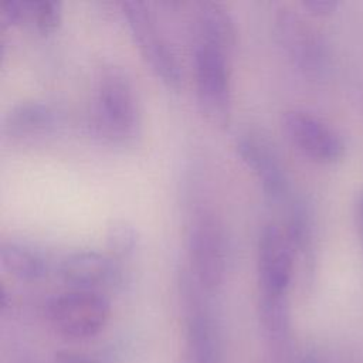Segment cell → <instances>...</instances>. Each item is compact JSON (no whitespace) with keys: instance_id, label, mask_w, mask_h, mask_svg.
<instances>
[{"instance_id":"obj_1","label":"cell","mask_w":363,"mask_h":363,"mask_svg":"<svg viewBox=\"0 0 363 363\" xmlns=\"http://www.w3.org/2000/svg\"><path fill=\"white\" fill-rule=\"evenodd\" d=\"M91 126L113 145H132L140 135V106L132 78L116 64L102 65L94 81Z\"/></svg>"},{"instance_id":"obj_2","label":"cell","mask_w":363,"mask_h":363,"mask_svg":"<svg viewBox=\"0 0 363 363\" xmlns=\"http://www.w3.org/2000/svg\"><path fill=\"white\" fill-rule=\"evenodd\" d=\"M189 274L204 291L223 285L228 269V244L224 225L210 208L199 207L187 227Z\"/></svg>"},{"instance_id":"obj_3","label":"cell","mask_w":363,"mask_h":363,"mask_svg":"<svg viewBox=\"0 0 363 363\" xmlns=\"http://www.w3.org/2000/svg\"><path fill=\"white\" fill-rule=\"evenodd\" d=\"M231 54L194 41L193 47V75L199 106L204 116L217 126H225L231 118Z\"/></svg>"},{"instance_id":"obj_4","label":"cell","mask_w":363,"mask_h":363,"mask_svg":"<svg viewBox=\"0 0 363 363\" xmlns=\"http://www.w3.org/2000/svg\"><path fill=\"white\" fill-rule=\"evenodd\" d=\"M122 11L138 48L157 78L170 89L183 82L182 65L172 44L157 26L150 6L139 0L122 1Z\"/></svg>"},{"instance_id":"obj_5","label":"cell","mask_w":363,"mask_h":363,"mask_svg":"<svg viewBox=\"0 0 363 363\" xmlns=\"http://www.w3.org/2000/svg\"><path fill=\"white\" fill-rule=\"evenodd\" d=\"M47 316L55 330L65 337L88 339L108 323L111 303L98 291L67 289L48 301Z\"/></svg>"},{"instance_id":"obj_6","label":"cell","mask_w":363,"mask_h":363,"mask_svg":"<svg viewBox=\"0 0 363 363\" xmlns=\"http://www.w3.org/2000/svg\"><path fill=\"white\" fill-rule=\"evenodd\" d=\"M274 30L288 60L302 74L319 77L328 68L329 51L320 31L299 11L281 7L277 10Z\"/></svg>"},{"instance_id":"obj_7","label":"cell","mask_w":363,"mask_h":363,"mask_svg":"<svg viewBox=\"0 0 363 363\" xmlns=\"http://www.w3.org/2000/svg\"><path fill=\"white\" fill-rule=\"evenodd\" d=\"M281 126L288 140L313 162L332 164L345 155L343 136L330 123L306 109H286L281 116Z\"/></svg>"},{"instance_id":"obj_8","label":"cell","mask_w":363,"mask_h":363,"mask_svg":"<svg viewBox=\"0 0 363 363\" xmlns=\"http://www.w3.org/2000/svg\"><path fill=\"white\" fill-rule=\"evenodd\" d=\"M295 267V252L285 231L272 223L261 228L257 245L259 295L286 296Z\"/></svg>"},{"instance_id":"obj_9","label":"cell","mask_w":363,"mask_h":363,"mask_svg":"<svg viewBox=\"0 0 363 363\" xmlns=\"http://www.w3.org/2000/svg\"><path fill=\"white\" fill-rule=\"evenodd\" d=\"M108 252L95 250H74L60 255L54 261V274L69 289H88L101 292L122 279V269Z\"/></svg>"},{"instance_id":"obj_10","label":"cell","mask_w":363,"mask_h":363,"mask_svg":"<svg viewBox=\"0 0 363 363\" xmlns=\"http://www.w3.org/2000/svg\"><path fill=\"white\" fill-rule=\"evenodd\" d=\"M235 150L257 177L264 194L275 203L289 199V179L274 146L261 135L245 132L235 139Z\"/></svg>"},{"instance_id":"obj_11","label":"cell","mask_w":363,"mask_h":363,"mask_svg":"<svg viewBox=\"0 0 363 363\" xmlns=\"http://www.w3.org/2000/svg\"><path fill=\"white\" fill-rule=\"evenodd\" d=\"M183 288L190 301L187 316L186 352L182 363H218V340L210 315L200 306L199 294L203 291L190 274L183 277Z\"/></svg>"},{"instance_id":"obj_12","label":"cell","mask_w":363,"mask_h":363,"mask_svg":"<svg viewBox=\"0 0 363 363\" xmlns=\"http://www.w3.org/2000/svg\"><path fill=\"white\" fill-rule=\"evenodd\" d=\"M60 125L58 111L37 99L20 101L11 105L3 116L1 130L6 136L16 139L44 136L57 129Z\"/></svg>"},{"instance_id":"obj_13","label":"cell","mask_w":363,"mask_h":363,"mask_svg":"<svg viewBox=\"0 0 363 363\" xmlns=\"http://www.w3.org/2000/svg\"><path fill=\"white\" fill-rule=\"evenodd\" d=\"M0 265L16 279L41 281L54 272V261L40 248L17 240H1Z\"/></svg>"},{"instance_id":"obj_14","label":"cell","mask_w":363,"mask_h":363,"mask_svg":"<svg viewBox=\"0 0 363 363\" xmlns=\"http://www.w3.org/2000/svg\"><path fill=\"white\" fill-rule=\"evenodd\" d=\"M196 41L218 47L233 54L237 41L235 20L230 10L218 1L197 3L194 14Z\"/></svg>"},{"instance_id":"obj_15","label":"cell","mask_w":363,"mask_h":363,"mask_svg":"<svg viewBox=\"0 0 363 363\" xmlns=\"http://www.w3.org/2000/svg\"><path fill=\"white\" fill-rule=\"evenodd\" d=\"M284 231L295 255L309 252L313 240V220L309 206L302 199L291 200Z\"/></svg>"},{"instance_id":"obj_16","label":"cell","mask_w":363,"mask_h":363,"mask_svg":"<svg viewBox=\"0 0 363 363\" xmlns=\"http://www.w3.org/2000/svg\"><path fill=\"white\" fill-rule=\"evenodd\" d=\"M62 4L58 0H21L20 24L30 26L41 34L52 33L61 23Z\"/></svg>"},{"instance_id":"obj_17","label":"cell","mask_w":363,"mask_h":363,"mask_svg":"<svg viewBox=\"0 0 363 363\" xmlns=\"http://www.w3.org/2000/svg\"><path fill=\"white\" fill-rule=\"evenodd\" d=\"M108 254L121 265L130 261L139 247V233L126 220H113L105 234Z\"/></svg>"},{"instance_id":"obj_18","label":"cell","mask_w":363,"mask_h":363,"mask_svg":"<svg viewBox=\"0 0 363 363\" xmlns=\"http://www.w3.org/2000/svg\"><path fill=\"white\" fill-rule=\"evenodd\" d=\"M259 318L264 328L275 336H282L289 326L286 296L259 295Z\"/></svg>"},{"instance_id":"obj_19","label":"cell","mask_w":363,"mask_h":363,"mask_svg":"<svg viewBox=\"0 0 363 363\" xmlns=\"http://www.w3.org/2000/svg\"><path fill=\"white\" fill-rule=\"evenodd\" d=\"M301 6L305 10H308L311 14L326 16L333 13L337 9L339 1L337 0H303L301 1Z\"/></svg>"},{"instance_id":"obj_20","label":"cell","mask_w":363,"mask_h":363,"mask_svg":"<svg viewBox=\"0 0 363 363\" xmlns=\"http://www.w3.org/2000/svg\"><path fill=\"white\" fill-rule=\"evenodd\" d=\"M55 363H96L95 360L75 352H68V350H60L54 356Z\"/></svg>"},{"instance_id":"obj_21","label":"cell","mask_w":363,"mask_h":363,"mask_svg":"<svg viewBox=\"0 0 363 363\" xmlns=\"http://www.w3.org/2000/svg\"><path fill=\"white\" fill-rule=\"evenodd\" d=\"M354 217H356V225H357L360 242H362V247H363V191H360V193L356 196V201H354Z\"/></svg>"},{"instance_id":"obj_22","label":"cell","mask_w":363,"mask_h":363,"mask_svg":"<svg viewBox=\"0 0 363 363\" xmlns=\"http://www.w3.org/2000/svg\"><path fill=\"white\" fill-rule=\"evenodd\" d=\"M303 363H315V362H311V360H308V362H303Z\"/></svg>"}]
</instances>
